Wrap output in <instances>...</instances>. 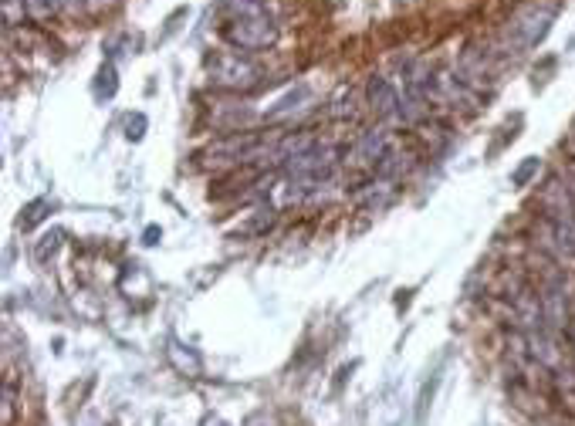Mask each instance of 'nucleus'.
I'll use <instances>...</instances> for the list:
<instances>
[{"label":"nucleus","mask_w":575,"mask_h":426,"mask_svg":"<svg viewBox=\"0 0 575 426\" xmlns=\"http://www.w3.org/2000/svg\"><path fill=\"white\" fill-rule=\"evenodd\" d=\"M538 170H542V163H538V159H528L525 166H518V170L511 173V183H515V186H525V183L532 180V176H535Z\"/></svg>","instance_id":"obj_7"},{"label":"nucleus","mask_w":575,"mask_h":426,"mask_svg":"<svg viewBox=\"0 0 575 426\" xmlns=\"http://www.w3.org/2000/svg\"><path fill=\"white\" fill-rule=\"evenodd\" d=\"M538 301H542V322L548 332H565L569 328V295H565V278L559 271H552L545 278Z\"/></svg>","instance_id":"obj_2"},{"label":"nucleus","mask_w":575,"mask_h":426,"mask_svg":"<svg viewBox=\"0 0 575 426\" xmlns=\"http://www.w3.org/2000/svg\"><path fill=\"white\" fill-rule=\"evenodd\" d=\"M383 156H386V132L383 129L366 132V136L356 142V149H352V159H356V163H373V159H383Z\"/></svg>","instance_id":"obj_6"},{"label":"nucleus","mask_w":575,"mask_h":426,"mask_svg":"<svg viewBox=\"0 0 575 426\" xmlns=\"http://www.w3.org/2000/svg\"><path fill=\"white\" fill-rule=\"evenodd\" d=\"M254 75V68L247 65V61H241V55H227V58H220L217 65H214V78L220 85H227V88H241L247 85V78Z\"/></svg>","instance_id":"obj_5"},{"label":"nucleus","mask_w":575,"mask_h":426,"mask_svg":"<svg viewBox=\"0 0 575 426\" xmlns=\"http://www.w3.org/2000/svg\"><path fill=\"white\" fill-rule=\"evenodd\" d=\"M552 17H555V4H545V7H525L515 21H511V31L518 34V44L521 48H532V44H538L545 38V31H548V24H552Z\"/></svg>","instance_id":"obj_3"},{"label":"nucleus","mask_w":575,"mask_h":426,"mask_svg":"<svg viewBox=\"0 0 575 426\" xmlns=\"http://www.w3.org/2000/svg\"><path fill=\"white\" fill-rule=\"evenodd\" d=\"M369 102H373L376 115H383V119L403 115V99L396 95V88L389 85L386 78H373V82H369Z\"/></svg>","instance_id":"obj_4"},{"label":"nucleus","mask_w":575,"mask_h":426,"mask_svg":"<svg viewBox=\"0 0 575 426\" xmlns=\"http://www.w3.org/2000/svg\"><path fill=\"white\" fill-rule=\"evenodd\" d=\"M203 426H227V423L220 420V416H207V420H203Z\"/></svg>","instance_id":"obj_8"},{"label":"nucleus","mask_w":575,"mask_h":426,"mask_svg":"<svg viewBox=\"0 0 575 426\" xmlns=\"http://www.w3.org/2000/svg\"><path fill=\"white\" fill-rule=\"evenodd\" d=\"M274 34H278V28H274L268 11L254 14V17H237V21H230V28H227V38L234 41L241 51L268 48V44H274Z\"/></svg>","instance_id":"obj_1"}]
</instances>
